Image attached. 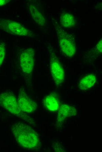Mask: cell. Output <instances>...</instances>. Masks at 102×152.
Segmentation results:
<instances>
[{"label": "cell", "instance_id": "1", "mask_svg": "<svg viewBox=\"0 0 102 152\" xmlns=\"http://www.w3.org/2000/svg\"><path fill=\"white\" fill-rule=\"evenodd\" d=\"M11 130L17 143L23 148L33 150L39 146L38 134L30 126L17 122L12 125Z\"/></svg>", "mask_w": 102, "mask_h": 152}, {"label": "cell", "instance_id": "2", "mask_svg": "<svg viewBox=\"0 0 102 152\" xmlns=\"http://www.w3.org/2000/svg\"><path fill=\"white\" fill-rule=\"evenodd\" d=\"M0 106L30 124H33L35 123L32 118L20 110L17 99L12 92L7 91L0 94Z\"/></svg>", "mask_w": 102, "mask_h": 152}, {"label": "cell", "instance_id": "3", "mask_svg": "<svg viewBox=\"0 0 102 152\" xmlns=\"http://www.w3.org/2000/svg\"><path fill=\"white\" fill-rule=\"evenodd\" d=\"M58 42L62 53L68 57L74 56L76 52L75 39L73 36L62 29L59 25H55Z\"/></svg>", "mask_w": 102, "mask_h": 152}, {"label": "cell", "instance_id": "4", "mask_svg": "<svg viewBox=\"0 0 102 152\" xmlns=\"http://www.w3.org/2000/svg\"><path fill=\"white\" fill-rule=\"evenodd\" d=\"M48 49L50 56V70L52 78L55 84L60 85L64 80V70L53 47L50 45Z\"/></svg>", "mask_w": 102, "mask_h": 152}, {"label": "cell", "instance_id": "5", "mask_svg": "<svg viewBox=\"0 0 102 152\" xmlns=\"http://www.w3.org/2000/svg\"><path fill=\"white\" fill-rule=\"evenodd\" d=\"M0 29L15 36L32 37L34 33L20 23L5 18H0Z\"/></svg>", "mask_w": 102, "mask_h": 152}, {"label": "cell", "instance_id": "6", "mask_svg": "<svg viewBox=\"0 0 102 152\" xmlns=\"http://www.w3.org/2000/svg\"><path fill=\"white\" fill-rule=\"evenodd\" d=\"M35 50L29 48L21 53L19 58L20 66L23 72L30 75L32 72L35 65Z\"/></svg>", "mask_w": 102, "mask_h": 152}, {"label": "cell", "instance_id": "7", "mask_svg": "<svg viewBox=\"0 0 102 152\" xmlns=\"http://www.w3.org/2000/svg\"><path fill=\"white\" fill-rule=\"evenodd\" d=\"M17 101L20 109L24 113H32L37 108V103L30 99L23 88L19 90Z\"/></svg>", "mask_w": 102, "mask_h": 152}, {"label": "cell", "instance_id": "8", "mask_svg": "<svg viewBox=\"0 0 102 152\" xmlns=\"http://www.w3.org/2000/svg\"><path fill=\"white\" fill-rule=\"evenodd\" d=\"M58 110L57 122L59 124H61L66 118L75 115L76 113L75 107L67 104L62 105Z\"/></svg>", "mask_w": 102, "mask_h": 152}, {"label": "cell", "instance_id": "9", "mask_svg": "<svg viewBox=\"0 0 102 152\" xmlns=\"http://www.w3.org/2000/svg\"><path fill=\"white\" fill-rule=\"evenodd\" d=\"M43 104L50 111H55L58 110L60 106L57 94L55 92L49 94L44 99Z\"/></svg>", "mask_w": 102, "mask_h": 152}, {"label": "cell", "instance_id": "10", "mask_svg": "<svg viewBox=\"0 0 102 152\" xmlns=\"http://www.w3.org/2000/svg\"><path fill=\"white\" fill-rule=\"evenodd\" d=\"M96 81V76L93 74H89L80 80L79 83L78 87L81 90H88L95 84Z\"/></svg>", "mask_w": 102, "mask_h": 152}, {"label": "cell", "instance_id": "11", "mask_svg": "<svg viewBox=\"0 0 102 152\" xmlns=\"http://www.w3.org/2000/svg\"><path fill=\"white\" fill-rule=\"evenodd\" d=\"M29 10L33 20L39 25L44 26L45 23V19L37 7L33 4L29 7Z\"/></svg>", "mask_w": 102, "mask_h": 152}, {"label": "cell", "instance_id": "12", "mask_svg": "<svg viewBox=\"0 0 102 152\" xmlns=\"http://www.w3.org/2000/svg\"><path fill=\"white\" fill-rule=\"evenodd\" d=\"M60 22L61 25L65 28H70L75 25L76 21L73 15L71 13H63L60 18Z\"/></svg>", "mask_w": 102, "mask_h": 152}, {"label": "cell", "instance_id": "13", "mask_svg": "<svg viewBox=\"0 0 102 152\" xmlns=\"http://www.w3.org/2000/svg\"><path fill=\"white\" fill-rule=\"evenodd\" d=\"M102 40L101 39L97 44L91 49L87 55V58L93 59L102 54Z\"/></svg>", "mask_w": 102, "mask_h": 152}, {"label": "cell", "instance_id": "14", "mask_svg": "<svg viewBox=\"0 0 102 152\" xmlns=\"http://www.w3.org/2000/svg\"><path fill=\"white\" fill-rule=\"evenodd\" d=\"M6 54V44L3 42L0 43V68L4 60Z\"/></svg>", "mask_w": 102, "mask_h": 152}, {"label": "cell", "instance_id": "15", "mask_svg": "<svg viewBox=\"0 0 102 152\" xmlns=\"http://www.w3.org/2000/svg\"><path fill=\"white\" fill-rule=\"evenodd\" d=\"M10 1L9 0H0V6H4Z\"/></svg>", "mask_w": 102, "mask_h": 152}]
</instances>
